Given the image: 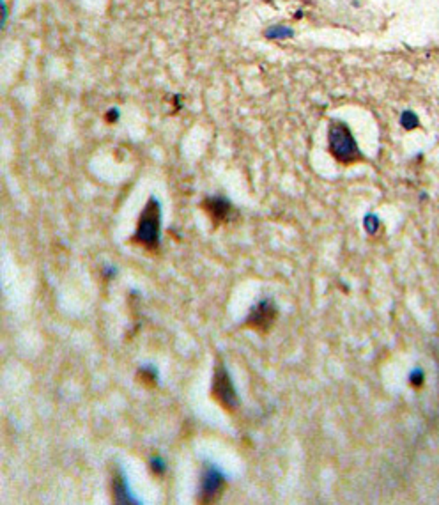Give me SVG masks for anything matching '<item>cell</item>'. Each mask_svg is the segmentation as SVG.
Listing matches in <instances>:
<instances>
[{"mask_svg":"<svg viewBox=\"0 0 439 505\" xmlns=\"http://www.w3.org/2000/svg\"><path fill=\"white\" fill-rule=\"evenodd\" d=\"M160 222H162V211H160V202L151 197L142 210L140 219H138L137 231L133 234L131 241L142 249L156 252L160 247Z\"/></svg>","mask_w":439,"mask_h":505,"instance_id":"cell-1","label":"cell"},{"mask_svg":"<svg viewBox=\"0 0 439 505\" xmlns=\"http://www.w3.org/2000/svg\"><path fill=\"white\" fill-rule=\"evenodd\" d=\"M328 149L333 158L340 162L342 165H353V163L363 160V154L360 153L358 144L354 140L353 133L347 128L346 123H342V121H335L329 126Z\"/></svg>","mask_w":439,"mask_h":505,"instance_id":"cell-2","label":"cell"},{"mask_svg":"<svg viewBox=\"0 0 439 505\" xmlns=\"http://www.w3.org/2000/svg\"><path fill=\"white\" fill-rule=\"evenodd\" d=\"M211 397L216 401L220 406L229 413H236L239 406L238 395H236L234 385H232L231 376L227 373V369L222 364H218L214 367L213 376V386H211Z\"/></svg>","mask_w":439,"mask_h":505,"instance_id":"cell-3","label":"cell"},{"mask_svg":"<svg viewBox=\"0 0 439 505\" xmlns=\"http://www.w3.org/2000/svg\"><path fill=\"white\" fill-rule=\"evenodd\" d=\"M277 317H278V310H277V307H275L273 301L271 300L259 301V304L252 308L250 316L247 317L244 326H247V328L255 330V332H259V334H268L269 330L273 328Z\"/></svg>","mask_w":439,"mask_h":505,"instance_id":"cell-4","label":"cell"},{"mask_svg":"<svg viewBox=\"0 0 439 505\" xmlns=\"http://www.w3.org/2000/svg\"><path fill=\"white\" fill-rule=\"evenodd\" d=\"M225 480H223L222 473L214 467H208L202 473V484H201V502H213L214 498L222 493Z\"/></svg>","mask_w":439,"mask_h":505,"instance_id":"cell-5","label":"cell"},{"mask_svg":"<svg viewBox=\"0 0 439 505\" xmlns=\"http://www.w3.org/2000/svg\"><path fill=\"white\" fill-rule=\"evenodd\" d=\"M202 210L208 213V217L211 219L214 227H218L220 223L227 222L229 217H231V211H232V206L231 202L227 201L223 197H209L202 202L201 206Z\"/></svg>","mask_w":439,"mask_h":505,"instance_id":"cell-6","label":"cell"},{"mask_svg":"<svg viewBox=\"0 0 439 505\" xmlns=\"http://www.w3.org/2000/svg\"><path fill=\"white\" fill-rule=\"evenodd\" d=\"M114 500L117 504H126L128 502V491H126V486H124V480L123 477L117 476L114 477Z\"/></svg>","mask_w":439,"mask_h":505,"instance_id":"cell-7","label":"cell"},{"mask_svg":"<svg viewBox=\"0 0 439 505\" xmlns=\"http://www.w3.org/2000/svg\"><path fill=\"white\" fill-rule=\"evenodd\" d=\"M294 36V32L289 29V27H271L269 30H266V38L269 39H289Z\"/></svg>","mask_w":439,"mask_h":505,"instance_id":"cell-8","label":"cell"},{"mask_svg":"<svg viewBox=\"0 0 439 505\" xmlns=\"http://www.w3.org/2000/svg\"><path fill=\"white\" fill-rule=\"evenodd\" d=\"M137 378H138V381H142L140 385H144V386L156 385V373H154L153 369H140Z\"/></svg>","mask_w":439,"mask_h":505,"instance_id":"cell-9","label":"cell"},{"mask_svg":"<svg viewBox=\"0 0 439 505\" xmlns=\"http://www.w3.org/2000/svg\"><path fill=\"white\" fill-rule=\"evenodd\" d=\"M402 125H404L407 130L413 128V126H416L418 125L416 116H414V114H411V112H405L404 116H402Z\"/></svg>","mask_w":439,"mask_h":505,"instance_id":"cell-10","label":"cell"}]
</instances>
